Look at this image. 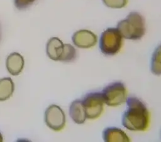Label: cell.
Wrapping results in <instances>:
<instances>
[{
  "instance_id": "obj_3",
  "label": "cell",
  "mask_w": 161,
  "mask_h": 142,
  "mask_svg": "<svg viewBox=\"0 0 161 142\" xmlns=\"http://www.w3.org/2000/svg\"><path fill=\"white\" fill-rule=\"evenodd\" d=\"M123 44V37L116 28H108L103 31L99 40L101 52L106 55H114L118 53Z\"/></svg>"
},
{
  "instance_id": "obj_10",
  "label": "cell",
  "mask_w": 161,
  "mask_h": 142,
  "mask_svg": "<svg viewBox=\"0 0 161 142\" xmlns=\"http://www.w3.org/2000/svg\"><path fill=\"white\" fill-rule=\"evenodd\" d=\"M69 114L75 123L82 124L84 123L86 116L82 101L77 99L71 103L69 108Z\"/></svg>"
},
{
  "instance_id": "obj_7",
  "label": "cell",
  "mask_w": 161,
  "mask_h": 142,
  "mask_svg": "<svg viewBox=\"0 0 161 142\" xmlns=\"http://www.w3.org/2000/svg\"><path fill=\"white\" fill-rule=\"evenodd\" d=\"M72 39L76 46L81 48H89L96 44L97 38L94 33L89 30L80 29L74 33Z\"/></svg>"
},
{
  "instance_id": "obj_5",
  "label": "cell",
  "mask_w": 161,
  "mask_h": 142,
  "mask_svg": "<svg viewBox=\"0 0 161 142\" xmlns=\"http://www.w3.org/2000/svg\"><path fill=\"white\" fill-rule=\"evenodd\" d=\"M86 118L94 119L99 118L103 111V99L101 93L87 94L82 101Z\"/></svg>"
},
{
  "instance_id": "obj_13",
  "label": "cell",
  "mask_w": 161,
  "mask_h": 142,
  "mask_svg": "<svg viewBox=\"0 0 161 142\" xmlns=\"http://www.w3.org/2000/svg\"><path fill=\"white\" fill-rule=\"evenodd\" d=\"M152 72L156 75H161V44L153 53L151 60Z\"/></svg>"
},
{
  "instance_id": "obj_11",
  "label": "cell",
  "mask_w": 161,
  "mask_h": 142,
  "mask_svg": "<svg viewBox=\"0 0 161 142\" xmlns=\"http://www.w3.org/2000/svg\"><path fill=\"white\" fill-rule=\"evenodd\" d=\"M103 138L105 141H129V138L120 129L110 128L104 130Z\"/></svg>"
},
{
  "instance_id": "obj_4",
  "label": "cell",
  "mask_w": 161,
  "mask_h": 142,
  "mask_svg": "<svg viewBox=\"0 0 161 142\" xmlns=\"http://www.w3.org/2000/svg\"><path fill=\"white\" fill-rule=\"evenodd\" d=\"M101 93L104 103L108 106H116L126 100V89L120 82H116L107 86Z\"/></svg>"
},
{
  "instance_id": "obj_6",
  "label": "cell",
  "mask_w": 161,
  "mask_h": 142,
  "mask_svg": "<svg viewBox=\"0 0 161 142\" xmlns=\"http://www.w3.org/2000/svg\"><path fill=\"white\" fill-rule=\"evenodd\" d=\"M45 121L50 129L56 131H60L65 124L64 112L58 106L50 105L45 111Z\"/></svg>"
},
{
  "instance_id": "obj_14",
  "label": "cell",
  "mask_w": 161,
  "mask_h": 142,
  "mask_svg": "<svg viewBox=\"0 0 161 142\" xmlns=\"http://www.w3.org/2000/svg\"><path fill=\"white\" fill-rule=\"evenodd\" d=\"M76 57V50L70 44H64V51L59 61L70 62L73 61Z\"/></svg>"
},
{
  "instance_id": "obj_12",
  "label": "cell",
  "mask_w": 161,
  "mask_h": 142,
  "mask_svg": "<svg viewBox=\"0 0 161 142\" xmlns=\"http://www.w3.org/2000/svg\"><path fill=\"white\" fill-rule=\"evenodd\" d=\"M14 83L10 78L0 79V101H5L10 98L14 91Z\"/></svg>"
},
{
  "instance_id": "obj_1",
  "label": "cell",
  "mask_w": 161,
  "mask_h": 142,
  "mask_svg": "<svg viewBox=\"0 0 161 142\" xmlns=\"http://www.w3.org/2000/svg\"><path fill=\"white\" fill-rule=\"evenodd\" d=\"M126 101L127 109L123 115V125L131 131L147 129L150 124V116L143 103L135 97H130Z\"/></svg>"
},
{
  "instance_id": "obj_16",
  "label": "cell",
  "mask_w": 161,
  "mask_h": 142,
  "mask_svg": "<svg viewBox=\"0 0 161 142\" xmlns=\"http://www.w3.org/2000/svg\"><path fill=\"white\" fill-rule=\"evenodd\" d=\"M35 0H14L16 7L19 9H24L31 5Z\"/></svg>"
},
{
  "instance_id": "obj_9",
  "label": "cell",
  "mask_w": 161,
  "mask_h": 142,
  "mask_svg": "<svg viewBox=\"0 0 161 142\" xmlns=\"http://www.w3.org/2000/svg\"><path fill=\"white\" fill-rule=\"evenodd\" d=\"M8 71L12 75L19 74L24 66V59L23 56L18 53L10 54L6 62Z\"/></svg>"
},
{
  "instance_id": "obj_8",
  "label": "cell",
  "mask_w": 161,
  "mask_h": 142,
  "mask_svg": "<svg viewBox=\"0 0 161 142\" xmlns=\"http://www.w3.org/2000/svg\"><path fill=\"white\" fill-rule=\"evenodd\" d=\"M64 44L57 37L51 38L47 43L46 52L52 60L59 61L64 51Z\"/></svg>"
},
{
  "instance_id": "obj_2",
  "label": "cell",
  "mask_w": 161,
  "mask_h": 142,
  "mask_svg": "<svg viewBox=\"0 0 161 142\" xmlns=\"http://www.w3.org/2000/svg\"><path fill=\"white\" fill-rule=\"evenodd\" d=\"M117 29L125 39L137 40L145 33V21L142 15L137 12H131L125 19L117 24Z\"/></svg>"
},
{
  "instance_id": "obj_15",
  "label": "cell",
  "mask_w": 161,
  "mask_h": 142,
  "mask_svg": "<svg viewBox=\"0 0 161 142\" xmlns=\"http://www.w3.org/2000/svg\"><path fill=\"white\" fill-rule=\"evenodd\" d=\"M103 3L111 8H121L128 3V0H102Z\"/></svg>"
},
{
  "instance_id": "obj_17",
  "label": "cell",
  "mask_w": 161,
  "mask_h": 142,
  "mask_svg": "<svg viewBox=\"0 0 161 142\" xmlns=\"http://www.w3.org/2000/svg\"><path fill=\"white\" fill-rule=\"evenodd\" d=\"M0 141L1 142V141H3V137H2V136H1V134L0 133Z\"/></svg>"
}]
</instances>
